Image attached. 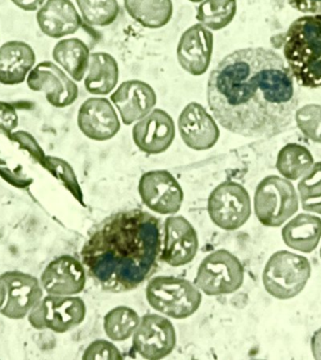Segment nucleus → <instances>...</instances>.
I'll return each instance as SVG.
<instances>
[{"label": "nucleus", "mask_w": 321, "mask_h": 360, "mask_svg": "<svg viewBox=\"0 0 321 360\" xmlns=\"http://www.w3.org/2000/svg\"><path fill=\"white\" fill-rule=\"evenodd\" d=\"M244 269L241 261L227 250H218L203 259L194 285L208 295L232 294L241 288Z\"/></svg>", "instance_id": "7"}, {"label": "nucleus", "mask_w": 321, "mask_h": 360, "mask_svg": "<svg viewBox=\"0 0 321 360\" xmlns=\"http://www.w3.org/2000/svg\"><path fill=\"white\" fill-rule=\"evenodd\" d=\"M140 321L134 309L126 306L115 307L104 316V331L110 340L122 342L134 335Z\"/></svg>", "instance_id": "29"}, {"label": "nucleus", "mask_w": 321, "mask_h": 360, "mask_svg": "<svg viewBox=\"0 0 321 360\" xmlns=\"http://www.w3.org/2000/svg\"><path fill=\"white\" fill-rule=\"evenodd\" d=\"M39 30L51 39H62L77 32L83 19L70 0H46L37 11Z\"/></svg>", "instance_id": "21"}, {"label": "nucleus", "mask_w": 321, "mask_h": 360, "mask_svg": "<svg viewBox=\"0 0 321 360\" xmlns=\"http://www.w3.org/2000/svg\"><path fill=\"white\" fill-rule=\"evenodd\" d=\"M160 238L156 217L141 210L120 211L90 233L82 249V262L103 289L130 291L156 269Z\"/></svg>", "instance_id": "2"}, {"label": "nucleus", "mask_w": 321, "mask_h": 360, "mask_svg": "<svg viewBox=\"0 0 321 360\" xmlns=\"http://www.w3.org/2000/svg\"><path fill=\"white\" fill-rule=\"evenodd\" d=\"M311 352L315 359L321 360V328L317 329L311 338Z\"/></svg>", "instance_id": "39"}, {"label": "nucleus", "mask_w": 321, "mask_h": 360, "mask_svg": "<svg viewBox=\"0 0 321 360\" xmlns=\"http://www.w3.org/2000/svg\"><path fill=\"white\" fill-rule=\"evenodd\" d=\"M298 194L290 180L268 176L256 186L253 207L259 222L267 227H279L297 213Z\"/></svg>", "instance_id": "6"}, {"label": "nucleus", "mask_w": 321, "mask_h": 360, "mask_svg": "<svg viewBox=\"0 0 321 360\" xmlns=\"http://www.w3.org/2000/svg\"><path fill=\"white\" fill-rule=\"evenodd\" d=\"M208 212L216 226L227 231L239 229L252 213L249 193L239 183L222 182L208 197Z\"/></svg>", "instance_id": "9"}, {"label": "nucleus", "mask_w": 321, "mask_h": 360, "mask_svg": "<svg viewBox=\"0 0 321 360\" xmlns=\"http://www.w3.org/2000/svg\"><path fill=\"white\" fill-rule=\"evenodd\" d=\"M0 280L6 290V300L0 314L8 319L20 320L27 316L44 297L41 283L28 273L11 270L2 273Z\"/></svg>", "instance_id": "13"}, {"label": "nucleus", "mask_w": 321, "mask_h": 360, "mask_svg": "<svg viewBox=\"0 0 321 360\" xmlns=\"http://www.w3.org/2000/svg\"><path fill=\"white\" fill-rule=\"evenodd\" d=\"M44 163L47 167H49L50 170L54 172L62 181L66 183L67 187L69 188L70 190H72L75 195L78 194V193L81 194L80 188H79L78 183L76 181L75 174L73 173V169L70 167L69 163L56 157H45Z\"/></svg>", "instance_id": "33"}, {"label": "nucleus", "mask_w": 321, "mask_h": 360, "mask_svg": "<svg viewBox=\"0 0 321 360\" xmlns=\"http://www.w3.org/2000/svg\"><path fill=\"white\" fill-rule=\"evenodd\" d=\"M117 107L123 124L129 126L145 117L157 103L153 87L140 80L123 82L110 96Z\"/></svg>", "instance_id": "20"}, {"label": "nucleus", "mask_w": 321, "mask_h": 360, "mask_svg": "<svg viewBox=\"0 0 321 360\" xmlns=\"http://www.w3.org/2000/svg\"><path fill=\"white\" fill-rule=\"evenodd\" d=\"M199 236L183 216H171L165 222V241L160 258L171 266L191 263L199 250Z\"/></svg>", "instance_id": "15"}, {"label": "nucleus", "mask_w": 321, "mask_h": 360, "mask_svg": "<svg viewBox=\"0 0 321 360\" xmlns=\"http://www.w3.org/2000/svg\"><path fill=\"white\" fill-rule=\"evenodd\" d=\"M82 19L92 27H107L118 19V0H75Z\"/></svg>", "instance_id": "30"}, {"label": "nucleus", "mask_w": 321, "mask_h": 360, "mask_svg": "<svg viewBox=\"0 0 321 360\" xmlns=\"http://www.w3.org/2000/svg\"><path fill=\"white\" fill-rule=\"evenodd\" d=\"M301 207L307 212L321 215V162H315L297 186Z\"/></svg>", "instance_id": "31"}, {"label": "nucleus", "mask_w": 321, "mask_h": 360, "mask_svg": "<svg viewBox=\"0 0 321 360\" xmlns=\"http://www.w3.org/2000/svg\"><path fill=\"white\" fill-rule=\"evenodd\" d=\"M283 53L298 86L321 87V13L301 16L289 25Z\"/></svg>", "instance_id": "3"}, {"label": "nucleus", "mask_w": 321, "mask_h": 360, "mask_svg": "<svg viewBox=\"0 0 321 360\" xmlns=\"http://www.w3.org/2000/svg\"><path fill=\"white\" fill-rule=\"evenodd\" d=\"M314 163V157L308 148L300 143H289L279 151L276 169L284 179L296 181L306 176Z\"/></svg>", "instance_id": "27"}, {"label": "nucleus", "mask_w": 321, "mask_h": 360, "mask_svg": "<svg viewBox=\"0 0 321 360\" xmlns=\"http://www.w3.org/2000/svg\"><path fill=\"white\" fill-rule=\"evenodd\" d=\"M120 78V69L114 56L106 52L90 55L89 69L84 76V86L92 95H107L115 89Z\"/></svg>", "instance_id": "24"}, {"label": "nucleus", "mask_w": 321, "mask_h": 360, "mask_svg": "<svg viewBox=\"0 0 321 360\" xmlns=\"http://www.w3.org/2000/svg\"><path fill=\"white\" fill-rule=\"evenodd\" d=\"M294 120L304 136L321 143V104H306L296 110Z\"/></svg>", "instance_id": "32"}, {"label": "nucleus", "mask_w": 321, "mask_h": 360, "mask_svg": "<svg viewBox=\"0 0 321 360\" xmlns=\"http://www.w3.org/2000/svg\"><path fill=\"white\" fill-rule=\"evenodd\" d=\"M13 136L14 140L17 141L23 148L27 149V151L30 152L34 157H36V159L39 160H42L44 162L45 156L44 152H42L41 146H39L38 142H37L32 134L25 131H14Z\"/></svg>", "instance_id": "36"}, {"label": "nucleus", "mask_w": 321, "mask_h": 360, "mask_svg": "<svg viewBox=\"0 0 321 360\" xmlns=\"http://www.w3.org/2000/svg\"><path fill=\"white\" fill-rule=\"evenodd\" d=\"M86 314V304L81 297L47 295L31 309L27 319L39 330L66 333L81 325Z\"/></svg>", "instance_id": "8"}, {"label": "nucleus", "mask_w": 321, "mask_h": 360, "mask_svg": "<svg viewBox=\"0 0 321 360\" xmlns=\"http://www.w3.org/2000/svg\"><path fill=\"white\" fill-rule=\"evenodd\" d=\"M90 55L86 42L78 38L62 39L56 42L52 51L55 63L75 82H81L86 76Z\"/></svg>", "instance_id": "25"}, {"label": "nucleus", "mask_w": 321, "mask_h": 360, "mask_svg": "<svg viewBox=\"0 0 321 360\" xmlns=\"http://www.w3.org/2000/svg\"><path fill=\"white\" fill-rule=\"evenodd\" d=\"M237 0H203L196 8V18L210 30L227 27L235 18Z\"/></svg>", "instance_id": "28"}, {"label": "nucleus", "mask_w": 321, "mask_h": 360, "mask_svg": "<svg viewBox=\"0 0 321 360\" xmlns=\"http://www.w3.org/2000/svg\"><path fill=\"white\" fill-rule=\"evenodd\" d=\"M25 82L32 91L44 93L48 103L56 108L72 105L79 96L75 81L55 62L42 61L36 64Z\"/></svg>", "instance_id": "10"}, {"label": "nucleus", "mask_w": 321, "mask_h": 360, "mask_svg": "<svg viewBox=\"0 0 321 360\" xmlns=\"http://www.w3.org/2000/svg\"><path fill=\"white\" fill-rule=\"evenodd\" d=\"M138 191L144 204L162 215L177 213L184 198L182 186L176 177L166 170L149 171L143 174Z\"/></svg>", "instance_id": "12"}, {"label": "nucleus", "mask_w": 321, "mask_h": 360, "mask_svg": "<svg viewBox=\"0 0 321 360\" xmlns=\"http://www.w3.org/2000/svg\"><path fill=\"white\" fill-rule=\"evenodd\" d=\"M296 11L303 13L320 14L321 0H287Z\"/></svg>", "instance_id": "37"}, {"label": "nucleus", "mask_w": 321, "mask_h": 360, "mask_svg": "<svg viewBox=\"0 0 321 360\" xmlns=\"http://www.w3.org/2000/svg\"><path fill=\"white\" fill-rule=\"evenodd\" d=\"M320 258H321V247H320Z\"/></svg>", "instance_id": "42"}, {"label": "nucleus", "mask_w": 321, "mask_h": 360, "mask_svg": "<svg viewBox=\"0 0 321 360\" xmlns=\"http://www.w3.org/2000/svg\"><path fill=\"white\" fill-rule=\"evenodd\" d=\"M176 135L171 115L162 109H153L132 128V139L139 150L146 154H160L170 148Z\"/></svg>", "instance_id": "19"}, {"label": "nucleus", "mask_w": 321, "mask_h": 360, "mask_svg": "<svg viewBox=\"0 0 321 360\" xmlns=\"http://www.w3.org/2000/svg\"><path fill=\"white\" fill-rule=\"evenodd\" d=\"M188 1L193 2V3H200V2H202L203 0H188Z\"/></svg>", "instance_id": "41"}, {"label": "nucleus", "mask_w": 321, "mask_h": 360, "mask_svg": "<svg viewBox=\"0 0 321 360\" xmlns=\"http://www.w3.org/2000/svg\"><path fill=\"white\" fill-rule=\"evenodd\" d=\"M129 15L144 27H165L173 16L172 0H123Z\"/></svg>", "instance_id": "26"}, {"label": "nucleus", "mask_w": 321, "mask_h": 360, "mask_svg": "<svg viewBox=\"0 0 321 360\" xmlns=\"http://www.w3.org/2000/svg\"><path fill=\"white\" fill-rule=\"evenodd\" d=\"M36 61L35 51L27 42H4L0 45V84L17 86L24 83Z\"/></svg>", "instance_id": "22"}, {"label": "nucleus", "mask_w": 321, "mask_h": 360, "mask_svg": "<svg viewBox=\"0 0 321 360\" xmlns=\"http://www.w3.org/2000/svg\"><path fill=\"white\" fill-rule=\"evenodd\" d=\"M282 238L290 249L303 253L314 252L321 240V218L311 213L298 214L284 224Z\"/></svg>", "instance_id": "23"}, {"label": "nucleus", "mask_w": 321, "mask_h": 360, "mask_svg": "<svg viewBox=\"0 0 321 360\" xmlns=\"http://www.w3.org/2000/svg\"><path fill=\"white\" fill-rule=\"evenodd\" d=\"M77 125L84 136L98 142L112 139L121 127L114 106L106 98L84 101L78 110Z\"/></svg>", "instance_id": "18"}, {"label": "nucleus", "mask_w": 321, "mask_h": 360, "mask_svg": "<svg viewBox=\"0 0 321 360\" xmlns=\"http://www.w3.org/2000/svg\"><path fill=\"white\" fill-rule=\"evenodd\" d=\"M177 128L183 143L196 151L213 148L220 138L215 118L196 101H191L183 108L177 120Z\"/></svg>", "instance_id": "14"}, {"label": "nucleus", "mask_w": 321, "mask_h": 360, "mask_svg": "<svg viewBox=\"0 0 321 360\" xmlns=\"http://www.w3.org/2000/svg\"><path fill=\"white\" fill-rule=\"evenodd\" d=\"M19 124V117L13 104L0 101V129L13 132Z\"/></svg>", "instance_id": "35"}, {"label": "nucleus", "mask_w": 321, "mask_h": 360, "mask_svg": "<svg viewBox=\"0 0 321 360\" xmlns=\"http://www.w3.org/2000/svg\"><path fill=\"white\" fill-rule=\"evenodd\" d=\"M82 359L84 360L122 359L123 356L112 342L106 340H97L87 346Z\"/></svg>", "instance_id": "34"}, {"label": "nucleus", "mask_w": 321, "mask_h": 360, "mask_svg": "<svg viewBox=\"0 0 321 360\" xmlns=\"http://www.w3.org/2000/svg\"><path fill=\"white\" fill-rule=\"evenodd\" d=\"M213 32L200 22L187 28L180 37L177 47L180 67L191 75H204L213 58Z\"/></svg>", "instance_id": "16"}, {"label": "nucleus", "mask_w": 321, "mask_h": 360, "mask_svg": "<svg viewBox=\"0 0 321 360\" xmlns=\"http://www.w3.org/2000/svg\"><path fill=\"white\" fill-rule=\"evenodd\" d=\"M207 100L222 128L248 138L283 134L294 121L298 104L286 61L264 47L242 48L225 56L211 70Z\"/></svg>", "instance_id": "1"}, {"label": "nucleus", "mask_w": 321, "mask_h": 360, "mask_svg": "<svg viewBox=\"0 0 321 360\" xmlns=\"http://www.w3.org/2000/svg\"><path fill=\"white\" fill-rule=\"evenodd\" d=\"M39 283L47 295H77L86 286V269L84 264L72 255L58 256L45 267Z\"/></svg>", "instance_id": "17"}, {"label": "nucleus", "mask_w": 321, "mask_h": 360, "mask_svg": "<svg viewBox=\"0 0 321 360\" xmlns=\"http://www.w3.org/2000/svg\"><path fill=\"white\" fill-rule=\"evenodd\" d=\"M176 345V329L168 318L154 314L141 318L132 339V347L141 356L151 360L163 359Z\"/></svg>", "instance_id": "11"}, {"label": "nucleus", "mask_w": 321, "mask_h": 360, "mask_svg": "<svg viewBox=\"0 0 321 360\" xmlns=\"http://www.w3.org/2000/svg\"><path fill=\"white\" fill-rule=\"evenodd\" d=\"M311 273V264L306 256L278 250L267 261L262 283L268 294L276 300H289L303 292Z\"/></svg>", "instance_id": "4"}, {"label": "nucleus", "mask_w": 321, "mask_h": 360, "mask_svg": "<svg viewBox=\"0 0 321 360\" xmlns=\"http://www.w3.org/2000/svg\"><path fill=\"white\" fill-rule=\"evenodd\" d=\"M146 297L155 311L174 319L190 317L202 301L201 292L191 281L169 276L151 278L146 285Z\"/></svg>", "instance_id": "5"}, {"label": "nucleus", "mask_w": 321, "mask_h": 360, "mask_svg": "<svg viewBox=\"0 0 321 360\" xmlns=\"http://www.w3.org/2000/svg\"><path fill=\"white\" fill-rule=\"evenodd\" d=\"M6 300V290L4 284H3L2 281L0 280V309L4 304Z\"/></svg>", "instance_id": "40"}, {"label": "nucleus", "mask_w": 321, "mask_h": 360, "mask_svg": "<svg viewBox=\"0 0 321 360\" xmlns=\"http://www.w3.org/2000/svg\"><path fill=\"white\" fill-rule=\"evenodd\" d=\"M16 7L25 11H36L46 0H11Z\"/></svg>", "instance_id": "38"}]
</instances>
